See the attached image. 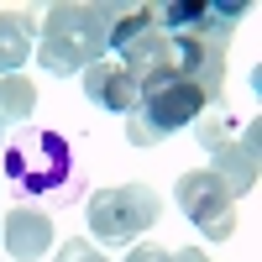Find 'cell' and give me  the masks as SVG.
Listing matches in <instances>:
<instances>
[{
  "instance_id": "cell-1",
  "label": "cell",
  "mask_w": 262,
  "mask_h": 262,
  "mask_svg": "<svg viewBox=\"0 0 262 262\" xmlns=\"http://www.w3.org/2000/svg\"><path fill=\"white\" fill-rule=\"evenodd\" d=\"M0 168H6V179L21 184L27 194H48V189L74 194V189H69L74 158H69V142H63L58 131H27V137H11Z\"/></svg>"
},
{
  "instance_id": "cell-2",
  "label": "cell",
  "mask_w": 262,
  "mask_h": 262,
  "mask_svg": "<svg viewBox=\"0 0 262 262\" xmlns=\"http://www.w3.org/2000/svg\"><path fill=\"white\" fill-rule=\"evenodd\" d=\"M158 215H163V200L147 184H116V189L90 194V231L111 247L137 242L147 226H158Z\"/></svg>"
},
{
  "instance_id": "cell-3",
  "label": "cell",
  "mask_w": 262,
  "mask_h": 262,
  "mask_svg": "<svg viewBox=\"0 0 262 262\" xmlns=\"http://www.w3.org/2000/svg\"><path fill=\"white\" fill-rule=\"evenodd\" d=\"M126 6H48L42 16V37L58 42L63 53H74L84 69L111 53V27L121 21Z\"/></svg>"
},
{
  "instance_id": "cell-4",
  "label": "cell",
  "mask_w": 262,
  "mask_h": 262,
  "mask_svg": "<svg viewBox=\"0 0 262 262\" xmlns=\"http://www.w3.org/2000/svg\"><path fill=\"white\" fill-rule=\"evenodd\" d=\"M210 105H215V100H210L189 74L163 69V74H152V79L142 84V105H137V116L158 131V142H163V137H173V131L194 126V121L210 111Z\"/></svg>"
},
{
  "instance_id": "cell-5",
  "label": "cell",
  "mask_w": 262,
  "mask_h": 262,
  "mask_svg": "<svg viewBox=\"0 0 262 262\" xmlns=\"http://www.w3.org/2000/svg\"><path fill=\"white\" fill-rule=\"evenodd\" d=\"M173 205H179L210 242H226V236L236 231V210H231L236 200H231V189L221 184V173H210V168L184 173V179L173 184Z\"/></svg>"
},
{
  "instance_id": "cell-6",
  "label": "cell",
  "mask_w": 262,
  "mask_h": 262,
  "mask_svg": "<svg viewBox=\"0 0 262 262\" xmlns=\"http://www.w3.org/2000/svg\"><path fill=\"white\" fill-rule=\"evenodd\" d=\"M257 131H262V121L252 116V126H247V131H231V137L210 152V158H215V168H210V173H221V184L231 189V200H242V194H252V189H257V173H262Z\"/></svg>"
},
{
  "instance_id": "cell-7",
  "label": "cell",
  "mask_w": 262,
  "mask_h": 262,
  "mask_svg": "<svg viewBox=\"0 0 262 262\" xmlns=\"http://www.w3.org/2000/svg\"><path fill=\"white\" fill-rule=\"evenodd\" d=\"M84 95L95 105H105V111H116V116H131L142 105V84L131 79L116 58H100V63L84 69Z\"/></svg>"
},
{
  "instance_id": "cell-8",
  "label": "cell",
  "mask_w": 262,
  "mask_h": 262,
  "mask_svg": "<svg viewBox=\"0 0 262 262\" xmlns=\"http://www.w3.org/2000/svg\"><path fill=\"white\" fill-rule=\"evenodd\" d=\"M53 247V221L42 210H11L6 215V252L16 257V262H32V257H42Z\"/></svg>"
},
{
  "instance_id": "cell-9",
  "label": "cell",
  "mask_w": 262,
  "mask_h": 262,
  "mask_svg": "<svg viewBox=\"0 0 262 262\" xmlns=\"http://www.w3.org/2000/svg\"><path fill=\"white\" fill-rule=\"evenodd\" d=\"M37 32H42L37 16H27V11H0V79L21 74V63L37 53Z\"/></svg>"
},
{
  "instance_id": "cell-10",
  "label": "cell",
  "mask_w": 262,
  "mask_h": 262,
  "mask_svg": "<svg viewBox=\"0 0 262 262\" xmlns=\"http://www.w3.org/2000/svg\"><path fill=\"white\" fill-rule=\"evenodd\" d=\"M32 111H37V84L27 74H6L0 79V126L32 121Z\"/></svg>"
},
{
  "instance_id": "cell-11",
  "label": "cell",
  "mask_w": 262,
  "mask_h": 262,
  "mask_svg": "<svg viewBox=\"0 0 262 262\" xmlns=\"http://www.w3.org/2000/svg\"><path fill=\"white\" fill-rule=\"evenodd\" d=\"M226 137H231V121H226V111H221V105H210V111L194 121V142H200L205 152H215Z\"/></svg>"
},
{
  "instance_id": "cell-12",
  "label": "cell",
  "mask_w": 262,
  "mask_h": 262,
  "mask_svg": "<svg viewBox=\"0 0 262 262\" xmlns=\"http://www.w3.org/2000/svg\"><path fill=\"white\" fill-rule=\"evenodd\" d=\"M58 262H111V257L79 236V242H63V247H58Z\"/></svg>"
},
{
  "instance_id": "cell-13",
  "label": "cell",
  "mask_w": 262,
  "mask_h": 262,
  "mask_svg": "<svg viewBox=\"0 0 262 262\" xmlns=\"http://www.w3.org/2000/svg\"><path fill=\"white\" fill-rule=\"evenodd\" d=\"M126 262H168V247H131Z\"/></svg>"
},
{
  "instance_id": "cell-14",
  "label": "cell",
  "mask_w": 262,
  "mask_h": 262,
  "mask_svg": "<svg viewBox=\"0 0 262 262\" xmlns=\"http://www.w3.org/2000/svg\"><path fill=\"white\" fill-rule=\"evenodd\" d=\"M168 262H210L200 247H179V252H168Z\"/></svg>"
},
{
  "instance_id": "cell-15",
  "label": "cell",
  "mask_w": 262,
  "mask_h": 262,
  "mask_svg": "<svg viewBox=\"0 0 262 262\" xmlns=\"http://www.w3.org/2000/svg\"><path fill=\"white\" fill-rule=\"evenodd\" d=\"M0 158H6V126H0Z\"/></svg>"
}]
</instances>
